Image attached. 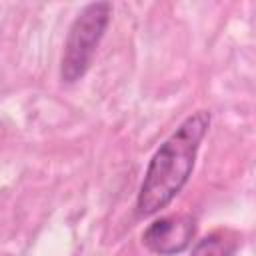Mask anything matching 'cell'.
Instances as JSON below:
<instances>
[{"mask_svg":"<svg viewBox=\"0 0 256 256\" xmlns=\"http://www.w3.org/2000/svg\"><path fill=\"white\" fill-rule=\"evenodd\" d=\"M210 128V112L196 110L152 154L136 196V214L154 216L166 208L192 176L200 144Z\"/></svg>","mask_w":256,"mask_h":256,"instance_id":"cell-1","label":"cell"},{"mask_svg":"<svg viewBox=\"0 0 256 256\" xmlns=\"http://www.w3.org/2000/svg\"><path fill=\"white\" fill-rule=\"evenodd\" d=\"M110 2H90L76 14L68 28L60 60V80L64 84L82 80L90 70L100 40L104 38V32L110 24Z\"/></svg>","mask_w":256,"mask_h":256,"instance_id":"cell-2","label":"cell"},{"mask_svg":"<svg viewBox=\"0 0 256 256\" xmlns=\"http://www.w3.org/2000/svg\"><path fill=\"white\" fill-rule=\"evenodd\" d=\"M196 234V220L190 214L160 216L142 232L144 246L160 256H174L184 252Z\"/></svg>","mask_w":256,"mask_h":256,"instance_id":"cell-3","label":"cell"},{"mask_svg":"<svg viewBox=\"0 0 256 256\" xmlns=\"http://www.w3.org/2000/svg\"><path fill=\"white\" fill-rule=\"evenodd\" d=\"M236 248H238V242L232 232L216 230L194 244L192 256H234Z\"/></svg>","mask_w":256,"mask_h":256,"instance_id":"cell-4","label":"cell"}]
</instances>
